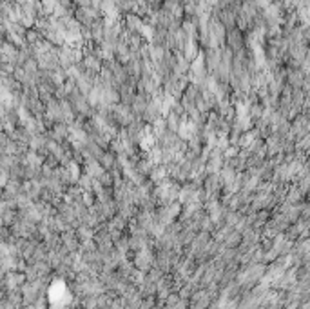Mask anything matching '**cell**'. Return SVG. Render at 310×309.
Wrapping results in <instances>:
<instances>
[{"label":"cell","mask_w":310,"mask_h":309,"mask_svg":"<svg viewBox=\"0 0 310 309\" xmlns=\"http://www.w3.org/2000/svg\"><path fill=\"white\" fill-rule=\"evenodd\" d=\"M73 17L76 18L78 24H80L82 27H89L95 20L103 18L102 13H100V9L95 8V6H87V8H84V6H76Z\"/></svg>","instance_id":"obj_1"},{"label":"cell","mask_w":310,"mask_h":309,"mask_svg":"<svg viewBox=\"0 0 310 309\" xmlns=\"http://www.w3.org/2000/svg\"><path fill=\"white\" fill-rule=\"evenodd\" d=\"M308 129H310V120H308V115H296V117L290 120V133L289 135L292 136L294 140H299L301 136L308 135Z\"/></svg>","instance_id":"obj_2"},{"label":"cell","mask_w":310,"mask_h":309,"mask_svg":"<svg viewBox=\"0 0 310 309\" xmlns=\"http://www.w3.org/2000/svg\"><path fill=\"white\" fill-rule=\"evenodd\" d=\"M111 115H112V118H114V122H117L118 127H127L134 120V115H133V111H131V108L129 106L122 104V102L112 106Z\"/></svg>","instance_id":"obj_3"},{"label":"cell","mask_w":310,"mask_h":309,"mask_svg":"<svg viewBox=\"0 0 310 309\" xmlns=\"http://www.w3.org/2000/svg\"><path fill=\"white\" fill-rule=\"evenodd\" d=\"M46 135V139L48 140H53V142H64V140H67L69 136V126L64 122H55L51 124V126L48 127V131L44 133Z\"/></svg>","instance_id":"obj_4"},{"label":"cell","mask_w":310,"mask_h":309,"mask_svg":"<svg viewBox=\"0 0 310 309\" xmlns=\"http://www.w3.org/2000/svg\"><path fill=\"white\" fill-rule=\"evenodd\" d=\"M225 46H227V48L230 49L232 53L243 49V48H245V39H243V33H241L238 27L227 31V35H225Z\"/></svg>","instance_id":"obj_5"},{"label":"cell","mask_w":310,"mask_h":309,"mask_svg":"<svg viewBox=\"0 0 310 309\" xmlns=\"http://www.w3.org/2000/svg\"><path fill=\"white\" fill-rule=\"evenodd\" d=\"M203 55V64H205V70L207 73H214V70L218 67V64H220V48L218 49H212V48H207L202 51Z\"/></svg>","instance_id":"obj_6"},{"label":"cell","mask_w":310,"mask_h":309,"mask_svg":"<svg viewBox=\"0 0 310 309\" xmlns=\"http://www.w3.org/2000/svg\"><path fill=\"white\" fill-rule=\"evenodd\" d=\"M82 65H84V70L93 71V73H100V70H102V65H103L102 58H100V53H89V55H84Z\"/></svg>","instance_id":"obj_7"},{"label":"cell","mask_w":310,"mask_h":309,"mask_svg":"<svg viewBox=\"0 0 310 309\" xmlns=\"http://www.w3.org/2000/svg\"><path fill=\"white\" fill-rule=\"evenodd\" d=\"M82 171H84V175H87V177H91V179L98 180V177L105 169H103L102 165H100V162L95 160V158H86L82 164Z\"/></svg>","instance_id":"obj_8"},{"label":"cell","mask_w":310,"mask_h":309,"mask_svg":"<svg viewBox=\"0 0 310 309\" xmlns=\"http://www.w3.org/2000/svg\"><path fill=\"white\" fill-rule=\"evenodd\" d=\"M124 67L127 77L131 80H134V82L142 77V60H140V57H131V60L127 64H124Z\"/></svg>","instance_id":"obj_9"},{"label":"cell","mask_w":310,"mask_h":309,"mask_svg":"<svg viewBox=\"0 0 310 309\" xmlns=\"http://www.w3.org/2000/svg\"><path fill=\"white\" fill-rule=\"evenodd\" d=\"M122 20H124V27L127 31H131V33H140L143 27V18H140L138 15L134 13H127L122 17Z\"/></svg>","instance_id":"obj_10"},{"label":"cell","mask_w":310,"mask_h":309,"mask_svg":"<svg viewBox=\"0 0 310 309\" xmlns=\"http://www.w3.org/2000/svg\"><path fill=\"white\" fill-rule=\"evenodd\" d=\"M189 65L190 62L181 53H174V64H172V75L174 77H181V75L189 73Z\"/></svg>","instance_id":"obj_11"},{"label":"cell","mask_w":310,"mask_h":309,"mask_svg":"<svg viewBox=\"0 0 310 309\" xmlns=\"http://www.w3.org/2000/svg\"><path fill=\"white\" fill-rule=\"evenodd\" d=\"M147 102H149V98H147L145 95H142V93H136L133 98V102H131V111H133L134 118H142L143 111H145L147 108Z\"/></svg>","instance_id":"obj_12"},{"label":"cell","mask_w":310,"mask_h":309,"mask_svg":"<svg viewBox=\"0 0 310 309\" xmlns=\"http://www.w3.org/2000/svg\"><path fill=\"white\" fill-rule=\"evenodd\" d=\"M305 77L306 75H303L299 67H287V77H285V80H287V86L290 87H301Z\"/></svg>","instance_id":"obj_13"},{"label":"cell","mask_w":310,"mask_h":309,"mask_svg":"<svg viewBox=\"0 0 310 309\" xmlns=\"http://www.w3.org/2000/svg\"><path fill=\"white\" fill-rule=\"evenodd\" d=\"M87 35L89 39L87 40H93L95 44H100L103 40V18H98L87 27Z\"/></svg>","instance_id":"obj_14"},{"label":"cell","mask_w":310,"mask_h":309,"mask_svg":"<svg viewBox=\"0 0 310 309\" xmlns=\"http://www.w3.org/2000/svg\"><path fill=\"white\" fill-rule=\"evenodd\" d=\"M169 177V165L165 164H156L152 165L151 173H149V177L147 179L151 180L152 184H160L162 180H165Z\"/></svg>","instance_id":"obj_15"},{"label":"cell","mask_w":310,"mask_h":309,"mask_svg":"<svg viewBox=\"0 0 310 309\" xmlns=\"http://www.w3.org/2000/svg\"><path fill=\"white\" fill-rule=\"evenodd\" d=\"M98 162H100V165H102L105 171H111V169H114V167H118L117 155H114V153H111L109 149H105V151L100 155Z\"/></svg>","instance_id":"obj_16"},{"label":"cell","mask_w":310,"mask_h":309,"mask_svg":"<svg viewBox=\"0 0 310 309\" xmlns=\"http://www.w3.org/2000/svg\"><path fill=\"white\" fill-rule=\"evenodd\" d=\"M200 53H202V49H200L198 40H189V42H187V46H185V49L181 51V55H183V57H185L189 62H192L194 58L198 57Z\"/></svg>","instance_id":"obj_17"},{"label":"cell","mask_w":310,"mask_h":309,"mask_svg":"<svg viewBox=\"0 0 310 309\" xmlns=\"http://www.w3.org/2000/svg\"><path fill=\"white\" fill-rule=\"evenodd\" d=\"M236 171L230 167L228 164H223V167L220 169V173H218V177H220V180L223 182V186H227V184H232L234 180H236Z\"/></svg>","instance_id":"obj_18"},{"label":"cell","mask_w":310,"mask_h":309,"mask_svg":"<svg viewBox=\"0 0 310 309\" xmlns=\"http://www.w3.org/2000/svg\"><path fill=\"white\" fill-rule=\"evenodd\" d=\"M24 40H26L27 48H34L40 40H44V37H42V33L36 29V27H31V29L26 31V39H24Z\"/></svg>","instance_id":"obj_19"},{"label":"cell","mask_w":310,"mask_h":309,"mask_svg":"<svg viewBox=\"0 0 310 309\" xmlns=\"http://www.w3.org/2000/svg\"><path fill=\"white\" fill-rule=\"evenodd\" d=\"M164 120H165V126H167V129H169V131H172V133H176L178 127H180V124H181V120H183V118H180L176 113H172V111H169V113L164 117Z\"/></svg>","instance_id":"obj_20"},{"label":"cell","mask_w":310,"mask_h":309,"mask_svg":"<svg viewBox=\"0 0 310 309\" xmlns=\"http://www.w3.org/2000/svg\"><path fill=\"white\" fill-rule=\"evenodd\" d=\"M56 6H58V0H40V8L46 17H53Z\"/></svg>","instance_id":"obj_21"},{"label":"cell","mask_w":310,"mask_h":309,"mask_svg":"<svg viewBox=\"0 0 310 309\" xmlns=\"http://www.w3.org/2000/svg\"><path fill=\"white\" fill-rule=\"evenodd\" d=\"M202 100H203V104L209 108V111H214L216 106H218V98H216V95L211 91H202Z\"/></svg>","instance_id":"obj_22"},{"label":"cell","mask_w":310,"mask_h":309,"mask_svg":"<svg viewBox=\"0 0 310 309\" xmlns=\"http://www.w3.org/2000/svg\"><path fill=\"white\" fill-rule=\"evenodd\" d=\"M238 153H240V148H236V146H228V148L223 151V160H230V158L238 157Z\"/></svg>","instance_id":"obj_23"},{"label":"cell","mask_w":310,"mask_h":309,"mask_svg":"<svg viewBox=\"0 0 310 309\" xmlns=\"http://www.w3.org/2000/svg\"><path fill=\"white\" fill-rule=\"evenodd\" d=\"M9 142V135L8 133H4V131H0V153L4 151L6 144Z\"/></svg>","instance_id":"obj_24"},{"label":"cell","mask_w":310,"mask_h":309,"mask_svg":"<svg viewBox=\"0 0 310 309\" xmlns=\"http://www.w3.org/2000/svg\"><path fill=\"white\" fill-rule=\"evenodd\" d=\"M0 196H2V186H0Z\"/></svg>","instance_id":"obj_25"}]
</instances>
